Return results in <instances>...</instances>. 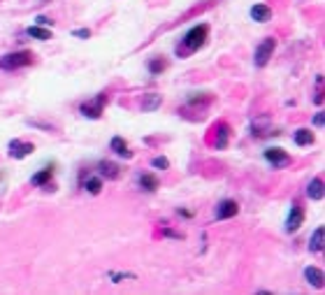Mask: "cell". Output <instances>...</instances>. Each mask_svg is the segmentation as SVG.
I'll list each match as a JSON object with an SVG mask.
<instances>
[{"instance_id":"6da1fadb","label":"cell","mask_w":325,"mask_h":295,"mask_svg":"<svg viewBox=\"0 0 325 295\" xmlns=\"http://www.w3.org/2000/svg\"><path fill=\"white\" fill-rule=\"evenodd\" d=\"M207 33H209V26L202 24V26H193V28L188 30L184 35V40H181V45H184V49H177L179 54H193V51H198L202 45H205L207 40Z\"/></svg>"},{"instance_id":"2e32d148","label":"cell","mask_w":325,"mask_h":295,"mask_svg":"<svg viewBox=\"0 0 325 295\" xmlns=\"http://www.w3.org/2000/svg\"><path fill=\"white\" fill-rule=\"evenodd\" d=\"M160 102H163V95L149 93V95H144V100H142V110H144V112H156L160 107Z\"/></svg>"},{"instance_id":"f1b7e54d","label":"cell","mask_w":325,"mask_h":295,"mask_svg":"<svg viewBox=\"0 0 325 295\" xmlns=\"http://www.w3.org/2000/svg\"><path fill=\"white\" fill-rule=\"evenodd\" d=\"M314 102H316V105H323V95L318 93V95H316V98H314Z\"/></svg>"},{"instance_id":"4fadbf2b","label":"cell","mask_w":325,"mask_h":295,"mask_svg":"<svg viewBox=\"0 0 325 295\" xmlns=\"http://www.w3.org/2000/svg\"><path fill=\"white\" fill-rule=\"evenodd\" d=\"M110 149L114 151L116 156H123V158H130V156H133V151L128 149V144H125V140L123 137H112V142H110Z\"/></svg>"},{"instance_id":"cb8c5ba5","label":"cell","mask_w":325,"mask_h":295,"mask_svg":"<svg viewBox=\"0 0 325 295\" xmlns=\"http://www.w3.org/2000/svg\"><path fill=\"white\" fill-rule=\"evenodd\" d=\"M151 165H154L156 170H167V167H170V160H167L165 156H158V158H154V163H151Z\"/></svg>"},{"instance_id":"4316f807","label":"cell","mask_w":325,"mask_h":295,"mask_svg":"<svg viewBox=\"0 0 325 295\" xmlns=\"http://www.w3.org/2000/svg\"><path fill=\"white\" fill-rule=\"evenodd\" d=\"M72 35H75V37H91V30L89 28H79V30H75Z\"/></svg>"},{"instance_id":"d6986e66","label":"cell","mask_w":325,"mask_h":295,"mask_svg":"<svg viewBox=\"0 0 325 295\" xmlns=\"http://www.w3.org/2000/svg\"><path fill=\"white\" fill-rule=\"evenodd\" d=\"M140 186L144 191H156L160 186V181L156 175H140Z\"/></svg>"},{"instance_id":"9c48e42d","label":"cell","mask_w":325,"mask_h":295,"mask_svg":"<svg viewBox=\"0 0 325 295\" xmlns=\"http://www.w3.org/2000/svg\"><path fill=\"white\" fill-rule=\"evenodd\" d=\"M323 246H325V230L318 225V228L311 233V237H309V251L320 254V251H323Z\"/></svg>"},{"instance_id":"ffe728a7","label":"cell","mask_w":325,"mask_h":295,"mask_svg":"<svg viewBox=\"0 0 325 295\" xmlns=\"http://www.w3.org/2000/svg\"><path fill=\"white\" fill-rule=\"evenodd\" d=\"M51 175H54V170H51V167H45V170H40L37 175H33V184H35V186H45V184H49Z\"/></svg>"},{"instance_id":"d4e9b609","label":"cell","mask_w":325,"mask_h":295,"mask_svg":"<svg viewBox=\"0 0 325 295\" xmlns=\"http://www.w3.org/2000/svg\"><path fill=\"white\" fill-rule=\"evenodd\" d=\"M323 123H325V114H323V112H318V114L314 116V125H316V128H323Z\"/></svg>"},{"instance_id":"ba28073f","label":"cell","mask_w":325,"mask_h":295,"mask_svg":"<svg viewBox=\"0 0 325 295\" xmlns=\"http://www.w3.org/2000/svg\"><path fill=\"white\" fill-rule=\"evenodd\" d=\"M30 151H35V146L30 144V142H21V140L10 142V156L12 158H26Z\"/></svg>"},{"instance_id":"44dd1931","label":"cell","mask_w":325,"mask_h":295,"mask_svg":"<svg viewBox=\"0 0 325 295\" xmlns=\"http://www.w3.org/2000/svg\"><path fill=\"white\" fill-rule=\"evenodd\" d=\"M84 188L89 191L91 195H98L102 188V179H98V177H89V179L84 181Z\"/></svg>"},{"instance_id":"83f0119b","label":"cell","mask_w":325,"mask_h":295,"mask_svg":"<svg viewBox=\"0 0 325 295\" xmlns=\"http://www.w3.org/2000/svg\"><path fill=\"white\" fill-rule=\"evenodd\" d=\"M37 24H40V26H47V24H49V19H47V16H37Z\"/></svg>"},{"instance_id":"5bb4252c","label":"cell","mask_w":325,"mask_h":295,"mask_svg":"<svg viewBox=\"0 0 325 295\" xmlns=\"http://www.w3.org/2000/svg\"><path fill=\"white\" fill-rule=\"evenodd\" d=\"M251 16H253L258 24H267V21L272 19V10L267 5H260V3H258V5L251 7Z\"/></svg>"},{"instance_id":"8992f818","label":"cell","mask_w":325,"mask_h":295,"mask_svg":"<svg viewBox=\"0 0 325 295\" xmlns=\"http://www.w3.org/2000/svg\"><path fill=\"white\" fill-rule=\"evenodd\" d=\"M302 223H305V212H302V207L295 202V205H293V209H290L288 221H286V230H288V233H295V230H300Z\"/></svg>"},{"instance_id":"5b68a950","label":"cell","mask_w":325,"mask_h":295,"mask_svg":"<svg viewBox=\"0 0 325 295\" xmlns=\"http://www.w3.org/2000/svg\"><path fill=\"white\" fill-rule=\"evenodd\" d=\"M265 158L270 165H274V170H281V167H288L290 165V156L288 151L279 149V146H270V149H265Z\"/></svg>"},{"instance_id":"30bf717a","label":"cell","mask_w":325,"mask_h":295,"mask_svg":"<svg viewBox=\"0 0 325 295\" xmlns=\"http://www.w3.org/2000/svg\"><path fill=\"white\" fill-rule=\"evenodd\" d=\"M307 195H309L311 200H323L325 188H323V179H320V177H316V179H311L309 184H307Z\"/></svg>"},{"instance_id":"8fae6325","label":"cell","mask_w":325,"mask_h":295,"mask_svg":"<svg viewBox=\"0 0 325 295\" xmlns=\"http://www.w3.org/2000/svg\"><path fill=\"white\" fill-rule=\"evenodd\" d=\"M305 279H307V284H311L314 288H323L325 277H323V270H318V267H307Z\"/></svg>"},{"instance_id":"7c38bea8","label":"cell","mask_w":325,"mask_h":295,"mask_svg":"<svg viewBox=\"0 0 325 295\" xmlns=\"http://www.w3.org/2000/svg\"><path fill=\"white\" fill-rule=\"evenodd\" d=\"M98 170H100V175L107 177V179H119V175H121V167L116 165V163H112V160H100Z\"/></svg>"},{"instance_id":"7402d4cb","label":"cell","mask_w":325,"mask_h":295,"mask_svg":"<svg viewBox=\"0 0 325 295\" xmlns=\"http://www.w3.org/2000/svg\"><path fill=\"white\" fill-rule=\"evenodd\" d=\"M163 70H165V60H163V58H154L149 63V72H151V75H160Z\"/></svg>"},{"instance_id":"9a60e30c","label":"cell","mask_w":325,"mask_h":295,"mask_svg":"<svg viewBox=\"0 0 325 295\" xmlns=\"http://www.w3.org/2000/svg\"><path fill=\"white\" fill-rule=\"evenodd\" d=\"M293 140H295L297 146H309V144H314V133L309 128H300V130H295Z\"/></svg>"},{"instance_id":"3957f363","label":"cell","mask_w":325,"mask_h":295,"mask_svg":"<svg viewBox=\"0 0 325 295\" xmlns=\"http://www.w3.org/2000/svg\"><path fill=\"white\" fill-rule=\"evenodd\" d=\"M105 102H107V95L100 93V95H95L93 100L81 102L79 112L86 116V119H100V116H102V110H105Z\"/></svg>"},{"instance_id":"7a4b0ae2","label":"cell","mask_w":325,"mask_h":295,"mask_svg":"<svg viewBox=\"0 0 325 295\" xmlns=\"http://www.w3.org/2000/svg\"><path fill=\"white\" fill-rule=\"evenodd\" d=\"M33 63V54L30 51H14V54H7L0 58V68L3 70H19L26 65Z\"/></svg>"},{"instance_id":"e0dca14e","label":"cell","mask_w":325,"mask_h":295,"mask_svg":"<svg viewBox=\"0 0 325 295\" xmlns=\"http://www.w3.org/2000/svg\"><path fill=\"white\" fill-rule=\"evenodd\" d=\"M216 133H219V135H216V146H219V149H225V146H228V135H230L228 123H221L219 128H216Z\"/></svg>"},{"instance_id":"603a6c76","label":"cell","mask_w":325,"mask_h":295,"mask_svg":"<svg viewBox=\"0 0 325 295\" xmlns=\"http://www.w3.org/2000/svg\"><path fill=\"white\" fill-rule=\"evenodd\" d=\"M110 279L114 281V284H119V281H123V279H135V275H130V272H110Z\"/></svg>"},{"instance_id":"277c9868","label":"cell","mask_w":325,"mask_h":295,"mask_svg":"<svg viewBox=\"0 0 325 295\" xmlns=\"http://www.w3.org/2000/svg\"><path fill=\"white\" fill-rule=\"evenodd\" d=\"M274 47H276L274 37H265V40H263L258 47H255L253 63L258 65V68H265L267 60H270V58H272V54H274Z\"/></svg>"},{"instance_id":"ac0fdd59","label":"cell","mask_w":325,"mask_h":295,"mask_svg":"<svg viewBox=\"0 0 325 295\" xmlns=\"http://www.w3.org/2000/svg\"><path fill=\"white\" fill-rule=\"evenodd\" d=\"M30 37H35V40H42V42H47V40H51V30H47V28H40V26H30L28 30H26Z\"/></svg>"},{"instance_id":"52a82bcc","label":"cell","mask_w":325,"mask_h":295,"mask_svg":"<svg viewBox=\"0 0 325 295\" xmlns=\"http://www.w3.org/2000/svg\"><path fill=\"white\" fill-rule=\"evenodd\" d=\"M240 212V205L235 200H221L216 207V219H232Z\"/></svg>"},{"instance_id":"484cf974","label":"cell","mask_w":325,"mask_h":295,"mask_svg":"<svg viewBox=\"0 0 325 295\" xmlns=\"http://www.w3.org/2000/svg\"><path fill=\"white\" fill-rule=\"evenodd\" d=\"M163 235H165V237H175V240H184V235H181V233H175V230H170V228H165V230H163Z\"/></svg>"}]
</instances>
